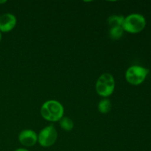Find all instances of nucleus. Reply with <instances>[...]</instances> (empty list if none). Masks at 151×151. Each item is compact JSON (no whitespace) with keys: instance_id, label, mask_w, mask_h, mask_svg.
Here are the masks:
<instances>
[{"instance_id":"f257e3e1","label":"nucleus","mask_w":151,"mask_h":151,"mask_svg":"<svg viewBox=\"0 0 151 151\" xmlns=\"http://www.w3.org/2000/svg\"><path fill=\"white\" fill-rule=\"evenodd\" d=\"M40 114L45 120L55 122L60 120L64 114V108L58 100H50L43 103Z\"/></svg>"},{"instance_id":"f03ea898","label":"nucleus","mask_w":151,"mask_h":151,"mask_svg":"<svg viewBox=\"0 0 151 151\" xmlns=\"http://www.w3.org/2000/svg\"><path fill=\"white\" fill-rule=\"evenodd\" d=\"M115 80L110 73H103L97 79L95 89L97 94L103 98H108L114 93L115 89Z\"/></svg>"},{"instance_id":"7ed1b4c3","label":"nucleus","mask_w":151,"mask_h":151,"mask_svg":"<svg viewBox=\"0 0 151 151\" xmlns=\"http://www.w3.org/2000/svg\"><path fill=\"white\" fill-rule=\"evenodd\" d=\"M146 19L143 15L139 13H131L124 19L122 28L124 31L131 34L141 32L145 28Z\"/></svg>"},{"instance_id":"20e7f679","label":"nucleus","mask_w":151,"mask_h":151,"mask_svg":"<svg viewBox=\"0 0 151 151\" xmlns=\"http://www.w3.org/2000/svg\"><path fill=\"white\" fill-rule=\"evenodd\" d=\"M149 69L144 66L134 65L128 68L125 72V80L132 86L141 85L148 75Z\"/></svg>"},{"instance_id":"39448f33","label":"nucleus","mask_w":151,"mask_h":151,"mask_svg":"<svg viewBox=\"0 0 151 151\" xmlns=\"http://www.w3.org/2000/svg\"><path fill=\"white\" fill-rule=\"evenodd\" d=\"M58 132L55 127L50 125L43 128L38 135V143L43 147H49L56 142Z\"/></svg>"},{"instance_id":"423d86ee","label":"nucleus","mask_w":151,"mask_h":151,"mask_svg":"<svg viewBox=\"0 0 151 151\" xmlns=\"http://www.w3.org/2000/svg\"><path fill=\"white\" fill-rule=\"evenodd\" d=\"M18 139L21 145L26 147H30L38 142V134L31 129H25L19 133Z\"/></svg>"},{"instance_id":"0eeeda50","label":"nucleus","mask_w":151,"mask_h":151,"mask_svg":"<svg viewBox=\"0 0 151 151\" xmlns=\"http://www.w3.org/2000/svg\"><path fill=\"white\" fill-rule=\"evenodd\" d=\"M17 19L10 13H3L0 16V32H9L16 26Z\"/></svg>"},{"instance_id":"6e6552de","label":"nucleus","mask_w":151,"mask_h":151,"mask_svg":"<svg viewBox=\"0 0 151 151\" xmlns=\"http://www.w3.org/2000/svg\"><path fill=\"white\" fill-rule=\"evenodd\" d=\"M124 19H125V16H122V15H112L108 18L107 22L110 28L122 27Z\"/></svg>"},{"instance_id":"1a4fd4ad","label":"nucleus","mask_w":151,"mask_h":151,"mask_svg":"<svg viewBox=\"0 0 151 151\" xmlns=\"http://www.w3.org/2000/svg\"><path fill=\"white\" fill-rule=\"evenodd\" d=\"M98 111L103 114H106L111 109V102L109 98H103L99 102L97 106Z\"/></svg>"},{"instance_id":"9d476101","label":"nucleus","mask_w":151,"mask_h":151,"mask_svg":"<svg viewBox=\"0 0 151 151\" xmlns=\"http://www.w3.org/2000/svg\"><path fill=\"white\" fill-rule=\"evenodd\" d=\"M124 29L122 27H111L109 30V35L111 39L119 40L123 36Z\"/></svg>"},{"instance_id":"9b49d317","label":"nucleus","mask_w":151,"mask_h":151,"mask_svg":"<svg viewBox=\"0 0 151 151\" xmlns=\"http://www.w3.org/2000/svg\"><path fill=\"white\" fill-rule=\"evenodd\" d=\"M60 128L65 131H71L74 128V122L71 118L63 116L59 120Z\"/></svg>"},{"instance_id":"f8f14e48","label":"nucleus","mask_w":151,"mask_h":151,"mask_svg":"<svg viewBox=\"0 0 151 151\" xmlns=\"http://www.w3.org/2000/svg\"><path fill=\"white\" fill-rule=\"evenodd\" d=\"M14 151H29V150H27V148H23V147H20V148H17L16 150H15Z\"/></svg>"},{"instance_id":"ddd939ff","label":"nucleus","mask_w":151,"mask_h":151,"mask_svg":"<svg viewBox=\"0 0 151 151\" xmlns=\"http://www.w3.org/2000/svg\"><path fill=\"white\" fill-rule=\"evenodd\" d=\"M7 2V1L6 0H0V4H4V3Z\"/></svg>"},{"instance_id":"4468645a","label":"nucleus","mask_w":151,"mask_h":151,"mask_svg":"<svg viewBox=\"0 0 151 151\" xmlns=\"http://www.w3.org/2000/svg\"><path fill=\"white\" fill-rule=\"evenodd\" d=\"M1 38H2V35H1V32H0V42H1Z\"/></svg>"}]
</instances>
